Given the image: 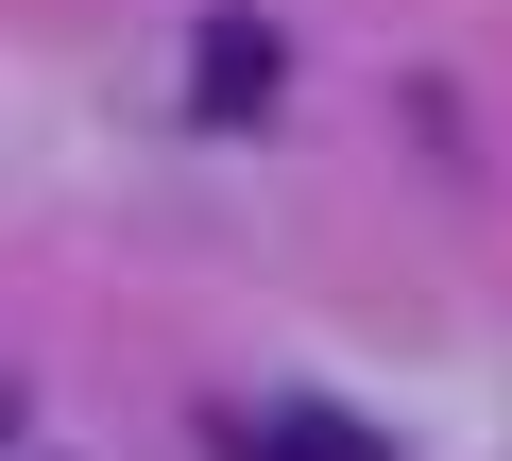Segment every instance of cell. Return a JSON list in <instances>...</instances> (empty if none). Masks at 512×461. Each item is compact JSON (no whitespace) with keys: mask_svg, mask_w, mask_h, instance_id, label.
Segmentation results:
<instances>
[{"mask_svg":"<svg viewBox=\"0 0 512 461\" xmlns=\"http://www.w3.org/2000/svg\"><path fill=\"white\" fill-rule=\"evenodd\" d=\"M222 444H239V461H393L376 427H342V410H308V393H256V410H222Z\"/></svg>","mask_w":512,"mask_h":461,"instance_id":"1","label":"cell"},{"mask_svg":"<svg viewBox=\"0 0 512 461\" xmlns=\"http://www.w3.org/2000/svg\"><path fill=\"white\" fill-rule=\"evenodd\" d=\"M256 86H274V35H256V18H222V52H205V103H256Z\"/></svg>","mask_w":512,"mask_h":461,"instance_id":"2","label":"cell"},{"mask_svg":"<svg viewBox=\"0 0 512 461\" xmlns=\"http://www.w3.org/2000/svg\"><path fill=\"white\" fill-rule=\"evenodd\" d=\"M0 410H18V393H0Z\"/></svg>","mask_w":512,"mask_h":461,"instance_id":"3","label":"cell"}]
</instances>
